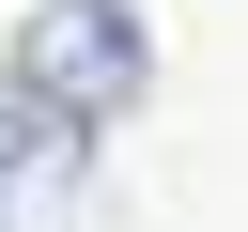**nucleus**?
<instances>
[{
    "label": "nucleus",
    "mask_w": 248,
    "mask_h": 232,
    "mask_svg": "<svg viewBox=\"0 0 248 232\" xmlns=\"http://www.w3.org/2000/svg\"><path fill=\"white\" fill-rule=\"evenodd\" d=\"M16 93H31L46 124H124V108L155 93V31H140V0H31V31H16Z\"/></svg>",
    "instance_id": "obj_1"
}]
</instances>
